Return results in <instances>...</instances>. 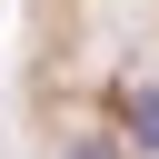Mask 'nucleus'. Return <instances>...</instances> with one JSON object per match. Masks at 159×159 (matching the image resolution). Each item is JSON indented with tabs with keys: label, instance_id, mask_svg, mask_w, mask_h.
<instances>
[{
	"label": "nucleus",
	"instance_id": "f257e3e1",
	"mask_svg": "<svg viewBox=\"0 0 159 159\" xmlns=\"http://www.w3.org/2000/svg\"><path fill=\"white\" fill-rule=\"evenodd\" d=\"M20 129L30 159H159V0H20Z\"/></svg>",
	"mask_w": 159,
	"mask_h": 159
}]
</instances>
